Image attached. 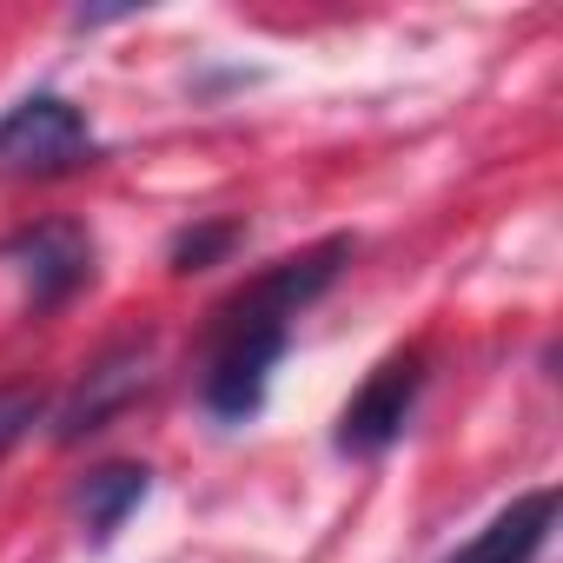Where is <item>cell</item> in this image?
I'll return each mask as SVG.
<instances>
[{
	"instance_id": "obj_1",
	"label": "cell",
	"mask_w": 563,
	"mask_h": 563,
	"mask_svg": "<svg viewBox=\"0 0 563 563\" xmlns=\"http://www.w3.org/2000/svg\"><path fill=\"white\" fill-rule=\"evenodd\" d=\"M352 258V239H325L299 258H278L272 272H258L252 286H239L212 325H206V372H199V398L219 424H245L265 405L272 365L292 345V319L339 278V265Z\"/></svg>"
},
{
	"instance_id": "obj_2",
	"label": "cell",
	"mask_w": 563,
	"mask_h": 563,
	"mask_svg": "<svg viewBox=\"0 0 563 563\" xmlns=\"http://www.w3.org/2000/svg\"><path fill=\"white\" fill-rule=\"evenodd\" d=\"M93 153L100 146H93L87 113L60 93H34L0 120V173L14 179H60V173L93 166Z\"/></svg>"
},
{
	"instance_id": "obj_3",
	"label": "cell",
	"mask_w": 563,
	"mask_h": 563,
	"mask_svg": "<svg viewBox=\"0 0 563 563\" xmlns=\"http://www.w3.org/2000/svg\"><path fill=\"white\" fill-rule=\"evenodd\" d=\"M0 265H14L34 312H54L93 278V239L74 219H41V225H21L0 245Z\"/></svg>"
},
{
	"instance_id": "obj_4",
	"label": "cell",
	"mask_w": 563,
	"mask_h": 563,
	"mask_svg": "<svg viewBox=\"0 0 563 563\" xmlns=\"http://www.w3.org/2000/svg\"><path fill=\"white\" fill-rule=\"evenodd\" d=\"M418 391H424V352H418V345H411V352H391V358L352 391V405L339 411V451H345V457H378V451H391V444L405 438V424H411Z\"/></svg>"
},
{
	"instance_id": "obj_5",
	"label": "cell",
	"mask_w": 563,
	"mask_h": 563,
	"mask_svg": "<svg viewBox=\"0 0 563 563\" xmlns=\"http://www.w3.org/2000/svg\"><path fill=\"white\" fill-rule=\"evenodd\" d=\"M146 385H153V332L107 345V352L87 365V378L67 391V405H60V418H54V438H60V444H80V438L107 431Z\"/></svg>"
},
{
	"instance_id": "obj_6",
	"label": "cell",
	"mask_w": 563,
	"mask_h": 563,
	"mask_svg": "<svg viewBox=\"0 0 563 563\" xmlns=\"http://www.w3.org/2000/svg\"><path fill=\"white\" fill-rule=\"evenodd\" d=\"M550 530H556V490L543 484V490H523V497H510L471 543H457L444 563H537V550L550 543Z\"/></svg>"
},
{
	"instance_id": "obj_7",
	"label": "cell",
	"mask_w": 563,
	"mask_h": 563,
	"mask_svg": "<svg viewBox=\"0 0 563 563\" xmlns=\"http://www.w3.org/2000/svg\"><path fill=\"white\" fill-rule=\"evenodd\" d=\"M146 490H153V471L146 464H100V471H87L74 484V517L87 523L93 543H113V530L146 504Z\"/></svg>"
},
{
	"instance_id": "obj_8",
	"label": "cell",
	"mask_w": 563,
	"mask_h": 563,
	"mask_svg": "<svg viewBox=\"0 0 563 563\" xmlns=\"http://www.w3.org/2000/svg\"><path fill=\"white\" fill-rule=\"evenodd\" d=\"M245 239V225L239 219H199V225H186L179 239H173V272H206V265H219L232 245Z\"/></svg>"
},
{
	"instance_id": "obj_9",
	"label": "cell",
	"mask_w": 563,
	"mask_h": 563,
	"mask_svg": "<svg viewBox=\"0 0 563 563\" xmlns=\"http://www.w3.org/2000/svg\"><path fill=\"white\" fill-rule=\"evenodd\" d=\"M41 411H47V398H41L34 385H8V391H0V457L27 438V424H34Z\"/></svg>"
}]
</instances>
